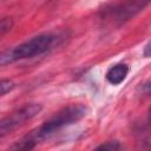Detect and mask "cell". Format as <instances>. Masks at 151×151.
Masks as SVG:
<instances>
[{
	"label": "cell",
	"instance_id": "6da1fadb",
	"mask_svg": "<svg viewBox=\"0 0 151 151\" xmlns=\"http://www.w3.org/2000/svg\"><path fill=\"white\" fill-rule=\"evenodd\" d=\"M87 113H88V109L87 106L83 104L67 105L66 107L54 113L51 118H48L40 127L35 129L29 134H27L25 138H22L20 142H18L13 147L14 149H32L39 142L50 138L51 136L57 133L59 130L81 120L84 117L87 116Z\"/></svg>",
	"mask_w": 151,
	"mask_h": 151
},
{
	"label": "cell",
	"instance_id": "7a4b0ae2",
	"mask_svg": "<svg viewBox=\"0 0 151 151\" xmlns=\"http://www.w3.org/2000/svg\"><path fill=\"white\" fill-rule=\"evenodd\" d=\"M52 44L53 37L51 34H39L11 50H4L0 52V67L21 59L40 55L45 53L52 46Z\"/></svg>",
	"mask_w": 151,
	"mask_h": 151
},
{
	"label": "cell",
	"instance_id": "3957f363",
	"mask_svg": "<svg viewBox=\"0 0 151 151\" xmlns=\"http://www.w3.org/2000/svg\"><path fill=\"white\" fill-rule=\"evenodd\" d=\"M42 110V106L37 103L26 104L20 109L11 112L8 116L0 119V138L5 137L8 133H12L14 130L19 129L28 120L38 116Z\"/></svg>",
	"mask_w": 151,
	"mask_h": 151
},
{
	"label": "cell",
	"instance_id": "277c9868",
	"mask_svg": "<svg viewBox=\"0 0 151 151\" xmlns=\"http://www.w3.org/2000/svg\"><path fill=\"white\" fill-rule=\"evenodd\" d=\"M149 2L150 0H120L112 7L106 8L104 18L116 25H122L144 11Z\"/></svg>",
	"mask_w": 151,
	"mask_h": 151
},
{
	"label": "cell",
	"instance_id": "5b68a950",
	"mask_svg": "<svg viewBox=\"0 0 151 151\" xmlns=\"http://www.w3.org/2000/svg\"><path fill=\"white\" fill-rule=\"evenodd\" d=\"M129 74V66L125 64H116L106 72V80L112 85H119Z\"/></svg>",
	"mask_w": 151,
	"mask_h": 151
},
{
	"label": "cell",
	"instance_id": "8992f818",
	"mask_svg": "<svg viewBox=\"0 0 151 151\" xmlns=\"http://www.w3.org/2000/svg\"><path fill=\"white\" fill-rule=\"evenodd\" d=\"M13 27V19L12 18H2L0 19V39L8 33Z\"/></svg>",
	"mask_w": 151,
	"mask_h": 151
},
{
	"label": "cell",
	"instance_id": "52a82bcc",
	"mask_svg": "<svg viewBox=\"0 0 151 151\" xmlns=\"http://www.w3.org/2000/svg\"><path fill=\"white\" fill-rule=\"evenodd\" d=\"M15 84L9 79H1L0 80V97L5 96L6 93L11 92L14 88Z\"/></svg>",
	"mask_w": 151,
	"mask_h": 151
},
{
	"label": "cell",
	"instance_id": "ba28073f",
	"mask_svg": "<svg viewBox=\"0 0 151 151\" xmlns=\"http://www.w3.org/2000/svg\"><path fill=\"white\" fill-rule=\"evenodd\" d=\"M98 150H110V151H114V150H119L120 149V144L117 140H110L106 142L99 146H97Z\"/></svg>",
	"mask_w": 151,
	"mask_h": 151
},
{
	"label": "cell",
	"instance_id": "9c48e42d",
	"mask_svg": "<svg viewBox=\"0 0 151 151\" xmlns=\"http://www.w3.org/2000/svg\"><path fill=\"white\" fill-rule=\"evenodd\" d=\"M149 48H150V44L145 46V57H149Z\"/></svg>",
	"mask_w": 151,
	"mask_h": 151
}]
</instances>
